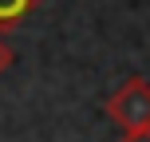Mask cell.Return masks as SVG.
Masks as SVG:
<instances>
[{
    "label": "cell",
    "instance_id": "6da1fadb",
    "mask_svg": "<svg viewBox=\"0 0 150 142\" xmlns=\"http://www.w3.org/2000/svg\"><path fill=\"white\" fill-rule=\"evenodd\" d=\"M107 114H111L122 130L150 126V83L146 79H127L111 99H107Z\"/></svg>",
    "mask_w": 150,
    "mask_h": 142
},
{
    "label": "cell",
    "instance_id": "7a4b0ae2",
    "mask_svg": "<svg viewBox=\"0 0 150 142\" xmlns=\"http://www.w3.org/2000/svg\"><path fill=\"white\" fill-rule=\"evenodd\" d=\"M32 4H36V0H0V28H8V24H20L24 16L32 12Z\"/></svg>",
    "mask_w": 150,
    "mask_h": 142
},
{
    "label": "cell",
    "instance_id": "3957f363",
    "mask_svg": "<svg viewBox=\"0 0 150 142\" xmlns=\"http://www.w3.org/2000/svg\"><path fill=\"white\" fill-rule=\"evenodd\" d=\"M122 142H150V126H142V130H127V138Z\"/></svg>",
    "mask_w": 150,
    "mask_h": 142
},
{
    "label": "cell",
    "instance_id": "277c9868",
    "mask_svg": "<svg viewBox=\"0 0 150 142\" xmlns=\"http://www.w3.org/2000/svg\"><path fill=\"white\" fill-rule=\"evenodd\" d=\"M8 63H12V52H8V44H4V40H0V71H4Z\"/></svg>",
    "mask_w": 150,
    "mask_h": 142
}]
</instances>
